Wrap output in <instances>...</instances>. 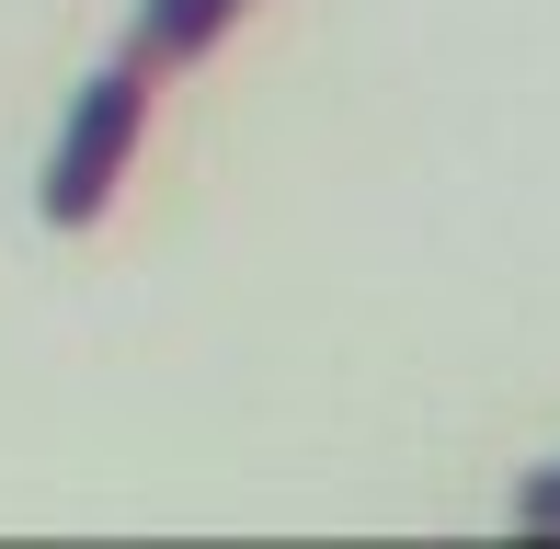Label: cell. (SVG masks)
Returning a JSON list of instances; mask_svg holds the SVG:
<instances>
[{
	"instance_id": "obj_2",
	"label": "cell",
	"mask_w": 560,
	"mask_h": 549,
	"mask_svg": "<svg viewBox=\"0 0 560 549\" xmlns=\"http://www.w3.org/2000/svg\"><path fill=\"white\" fill-rule=\"evenodd\" d=\"M241 23H252V0H138V23H126V58H138L149 81H172V69L218 58Z\"/></svg>"
},
{
	"instance_id": "obj_3",
	"label": "cell",
	"mask_w": 560,
	"mask_h": 549,
	"mask_svg": "<svg viewBox=\"0 0 560 549\" xmlns=\"http://www.w3.org/2000/svg\"><path fill=\"white\" fill-rule=\"evenodd\" d=\"M515 515H526V527H560V469H549V481H526V492H515Z\"/></svg>"
},
{
	"instance_id": "obj_1",
	"label": "cell",
	"mask_w": 560,
	"mask_h": 549,
	"mask_svg": "<svg viewBox=\"0 0 560 549\" xmlns=\"http://www.w3.org/2000/svg\"><path fill=\"white\" fill-rule=\"evenodd\" d=\"M149 104H161V81H149L138 58H115V69H92V81H81L58 149H46V184H35L46 230H92V218L115 207V184L138 172V149H149Z\"/></svg>"
}]
</instances>
